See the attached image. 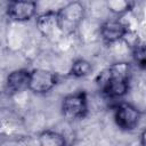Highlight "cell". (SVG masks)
I'll return each instance as SVG.
<instances>
[{
  "instance_id": "8992f818",
  "label": "cell",
  "mask_w": 146,
  "mask_h": 146,
  "mask_svg": "<svg viewBox=\"0 0 146 146\" xmlns=\"http://www.w3.org/2000/svg\"><path fill=\"white\" fill-rule=\"evenodd\" d=\"M99 33L102 40L106 44H111L124 39L129 33V27L119 18H112L103 22L99 29Z\"/></svg>"
},
{
  "instance_id": "8fae6325",
  "label": "cell",
  "mask_w": 146,
  "mask_h": 146,
  "mask_svg": "<svg viewBox=\"0 0 146 146\" xmlns=\"http://www.w3.org/2000/svg\"><path fill=\"white\" fill-rule=\"evenodd\" d=\"M106 6H107V9L113 15L120 17L132 10V8L135 7V2L127 1V0H111V1H107Z\"/></svg>"
},
{
  "instance_id": "277c9868",
  "label": "cell",
  "mask_w": 146,
  "mask_h": 146,
  "mask_svg": "<svg viewBox=\"0 0 146 146\" xmlns=\"http://www.w3.org/2000/svg\"><path fill=\"white\" fill-rule=\"evenodd\" d=\"M141 117L140 111L130 103H120L114 108V121L123 131H131L139 124Z\"/></svg>"
},
{
  "instance_id": "5bb4252c",
  "label": "cell",
  "mask_w": 146,
  "mask_h": 146,
  "mask_svg": "<svg viewBox=\"0 0 146 146\" xmlns=\"http://www.w3.org/2000/svg\"><path fill=\"white\" fill-rule=\"evenodd\" d=\"M139 140H140V145L141 146H146V128L140 132Z\"/></svg>"
},
{
  "instance_id": "3957f363",
  "label": "cell",
  "mask_w": 146,
  "mask_h": 146,
  "mask_svg": "<svg viewBox=\"0 0 146 146\" xmlns=\"http://www.w3.org/2000/svg\"><path fill=\"white\" fill-rule=\"evenodd\" d=\"M60 111L63 116L68 121L84 119L88 115V97L84 90H79L66 95L62 99Z\"/></svg>"
},
{
  "instance_id": "30bf717a",
  "label": "cell",
  "mask_w": 146,
  "mask_h": 146,
  "mask_svg": "<svg viewBox=\"0 0 146 146\" xmlns=\"http://www.w3.org/2000/svg\"><path fill=\"white\" fill-rule=\"evenodd\" d=\"M38 144L39 146H67L64 135L52 129L42 130L38 136Z\"/></svg>"
},
{
  "instance_id": "9c48e42d",
  "label": "cell",
  "mask_w": 146,
  "mask_h": 146,
  "mask_svg": "<svg viewBox=\"0 0 146 146\" xmlns=\"http://www.w3.org/2000/svg\"><path fill=\"white\" fill-rule=\"evenodd\" d=\"M30 72L26 68H18L11 71L6 79V88L9 95H16L25 89H29L30 81Z\"/></svg>"
},
{
  "instance_id": "52a82bcc",
  "label": "cell",
  "mask_w": 146,
  "mask_h": 146,
  "mask_svg": "<svg viewBox=\"0 0 146 146\" xmlns=\"http://www.w3.org/2000/svg\"><path fill=\"white\" fill-rule=\"evenodd\" d=\"M38 5L35 1L13 0L7 5V15L14 22H27L36 14Z\"/></svg>"
},
{
  "instance_id": "7a4b0ae2",
  "label": "cell",
  "mask_w": 146,
  "mask_h": 146,
  "mask_svg": "<svg viewBox=\"0 0 146 146\" xmlns=\"http://www.w3.org/2000/svg\"><path fill=\"white\" fill-rule=\"evenodd\" d=\"M86 8L80 1H71L57 10L58 27L62 34L71 35L75 33L84 19Z\"/></svg>"
},
{
  "instance_id": "ba28073f",
  "label": "cell",
  "mask_w": 146,
  "mask_h": 146,
  "mask_svg": "<svg viewBox=\"0 0 146 146\" xmlns=\"http://www.w3.org/2000/svg\"><path fill=\"white\" fill-rule=\"evenodd\" d=\"M35 24L38 31L44 36V38H52L57 33H60L58 27V21H57V11L55 10H47L35 18ZM62 34V33H60Z\"/></svg>"
},
{
  "instance_id": "4fadbf2b",
  "label": "cell",
  "mask_w": 146,
  "mask_h": 146,
  "mask_svg": "<svg viewBox=\"0 0 146 146\" xmlns=\"http://www.w3.org/2000/svg\"><path fill=\"white\" fill-rule=\"evenodd\" d=\"M132 58L139 68L146 71V41H139L133 46Z\"/></svg>"
},
{
  "instance_id": "5b68a950",
  "label": "cell",
  "mask_w": 146,
  "mask_h": 146,
  "mask_svg": "<svg viewBox=\"0 0 146 146\" xmlns=\"http://www.w3.org/2000/svg\"><path fill=\"white\" fill-rule=\"evenodd\" d=\"M58 82L57 74L44 68H34L30 72L29 90L36 95L49 92Z\"/></svg>"
},
{
  "instance_id": "7c38bea8",
  "label": "cell",
  "mask_w": 146,
  "mask_h": 146,
  "mask_svg": "<svg viewBox=\"0 0 146 146\" xmlns=\"http://www.w3.org/2000/svg\"><path fill=\"white\" fill-rule=\"evenodd\" d=\"M91 72H92V65L87 59L78 58L72 63L68 73L74 78H84L89 75Z\"/></svg>"
},
{
  "instance_id": "6da1fadb",
  "label": "cell",
  "mask_w": 146,
  "mask_h": 146,
  "mask_svg": "<svg viewBox=\"0 0 146 146\" xmlns=\"http://www.w3.org/2000/svg\"><path fill=\"white\" fill-rule=\"evenodd\" d=\"M131 66L129 63L119 62L103 70L96 78L99 90L108 98L117 99L127 95L130 88Z\"/></svg>"
}]
</instances>
